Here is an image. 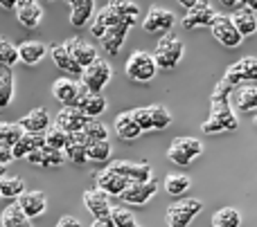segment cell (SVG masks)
Instances as JSON below:
<instances>
[{"mask_svg":"<svg viewBox=\"0 0 257 227\" xmlns=\"http://www.w3.org/2000/svg\"><path fill=\"white\" fill-rule=\"evenodd\" d=\"M120 22H124L120 16H117L115 12H113L108 4H104L102 9H99L97 14H95V20H93V27H90V32H93L95 38H102L104 34H106L111 27L120 25Z\"/></svg>","mask_w":257,"mask_h":227,"instance_id":"cell-23","label":"cell"},{"mask_svg":"<svg viewBox=\"0 0 257 227\" xmlns=\"http://www.w3.org/2000/svg\"><path fill=\"white\" fill-rule=\"evenodd\" d=\"M14 97V72L9 66H0V108L9 106Z\"/></svg>","mask_w":257,"mask_h":227,"instance_id":"cell-31","label":"cell"},{"mask_svg":"<svg viewBox=\"0 0 257 227\" xmlns=\"http://www.w3.org/2000/svg\"><path fill=\"white\" fill-rule=\"evenodd\" d=\"M111 76H113L111 63L104 61V58H97L93 66L81 72V86H84L88 92H102V90L106 88V84L111 81Z\"/></svg>","mask_w":257,"mask_h":227,"instance_id":"cell-6","label":"cell"},{"mask_svg":"<svg viewBox=\"0 0 257 227\" xmlns=\"http://www.w3.org/2000/svg\"><path fill=\"white\" fill-rule=\"evenodd\" d=\"M88 120L90 117H86L77 106H63L59 110L57 120H54V126H59L66 133H81L88 124Z\"/></svg>","mask_w":257,"mask_h":227,"instance_id":"cell-12","label":"cell"},{"mask_svg":"<svg viewBox=\"0 0 257 227\" xmlns=\"http://www.w3.org/2000/svg\"><path fill=\"white\" fill-rule=\"evenodd\" d=\"M0 198H3V196H0Z\"/></svg>","mask_w":257,"mask_h":227,"instance_id":"cell-58","label":"cell"},{"mask_svg":"<svg viewBox=\"0 0 257 227\" xmlns=\"http://www.w3.org/2000/svg\"><path fill=\"white\" fill-rule=\"evenodd\" d=\"M57 227H81V223L75 218V216H61V218H59V223H57Z\"/></svg>","mask_w":257,"mask_h":227,"instance_id":"cell-47","label":"cell"},{"mask_svg":"<svg viewBox=\"0 0 257 227\" xmlns=\"http://www.w3.org/2000/svg\"><path fill=\"white\" fill-rule=\"evenodd\" d=\"M63 48L68 50V52L72 54V58H75L77 63H79L81 68H90L95 61H97V50L93 48L90 43H86L84 38H79V36H75V38H68L66 43H63Z\"/></svg>","mask_w":257,"mask_h":227,"instance_id":"cell-16","label":"cell"},{"mask_svg":"<svg viewBox=\"0 0 257 227\" xmlns=\"http://www.w3.org/2000/svg\"><path fill=\"white\" fill-rule=\"evenodd\" d=\"M226 7H241V0H221Z\"/></svg>","mask_w":257,"mask_h":227,"instance_id":"cell-53","label":"cell"},{"mask_svg":"<svg viewBox=\"0 0 257 227\" xmlns=\"http://www.w3.org/2000/svg\"><path fill=\"white\" fill-rule=\"evenodd\" d=\"M25 135V128L21 126V122H3L0 124V142L5 146H16V142Z\"/></svg>","mask_w":257,"mask_h":227,"instance_id":"cell-35","label":"cell"},{"mask_svg":"<svg viewBox=\"0 0 257 227\" xmlns=\"http://www.w3.org/2000/svg\"><path fill=\"white\" fill-rule=\"evenodd\" d=\"M90 227H115V225H113V218H95V223Z\"/></svg>","mask_w":257,"mask_h":227,"instance_id":"cell-49","label":"cell"},{"mask_svg":"<svg viewBox=\"0 0 257 227\" xmlns=\"http://www.w3.org/2000/svg\"><path fill=\"white\" fill-rule=\"evenodd\" d=\"M183 52H185L183 40L176 38L174 34H165L163 38L158 40V45H156V52H154L156 66H158L160 70H172L183 58Z\"/></svg>","mask_w":257,"mask_h":227,"instance_id":"cell-3","label":"cell"},{"mask_svg":"<svg viewBox=\"0 0 257 227\" xmlns=\"http://www.w3.org/2000/svg\"><path fill=\"white\" fill-rule=\"evenodd\" d=\"M111 166L115 174L124 176L128 182H149V180H154L151 176H154V171H151V164H147V162H140V164H136V162H124V160H117V162H111Z\"/></svg>","mask_w":257,"mask_h":227,"instance_id":"cell-15","label":"cell"},{"mask_svg":"<svg viewBox=\"0 0 257 227\" xmlns=\"http://www.w3.org/2000/svg\"><path fill=\"white\" fill-rule=\"evenodd\" d=\"M16 205L21 207L30 218H39V216H43L45 210H48V198L41 192H23L21 196L16 198Z\"/></svg>","mask_w":257,"mask_h":227,"instance_id":"cell-20","label":"cell"},{"mask_svg":"<svg viewBox=\"0 0 257 227\" xmlns=\"http://www.w3.org/2000/svg\"><path fill=\"white\" fill-rule=\"evenodd\" d=\"M115 133H117V138L124 140V142H131V140H136V138H140L142 135L140 126L136 124L131 110L120 112V115L115 117Z\"/></svg>","mask_w":257,"mask_h":227,"instance_id":"cell-28","label":"cell"},{"mask_svg":"<svg viewBox=\"0 0 257 227\" xmlns=\"http://www.w3.org/2000/svg\"><path fill=\"white\" fill-rule=\"evenodd\" d=\"M68 4H70V9H75V7H79V4H84L86 0H66Z\"/></svg>","mask_w":257,"mask_h":227,"instance_id":"cell-54","label":"cell"},{"mask_svg":"<svg viewBox=\"0 0 257 227\" xmlns=\"http://www.w3.org/2000/svg\"><path fill=\"white\" fill-rule=\"evenodd\" d=\"M235 106L241 112H257V88L235 90Z\"/></svg>","mask_w":257,"mask_h":227,"instance_id":"cell-34","label":"cell"},{"mask_svg":"<svg viewBox=\"0 0 257 227\" xmlns=\"http://www.w3.org/2000/svg\"><path fill=\"white\" fill-rule=\"evenodd\" d=\"M199 2H203V0H178V4H181V7H185L187 12H190L192 7H196Z\"/></svg>","mask_w":257,"mask_h":227,"instance_id":"cell-51","label":"cell"},{"mask_svg":"<svg viewBox=\"0 0 257 227\" xmlns=\"http://www.w3.org/2000/svg\"><path fill=\"white\" fill-rule=\"evenodd\" d=\"M66 162V153L59 151V148L52 146H43L41 148V166L50 169V166H61Z\"/></svg>","mask_w":257,"mask_h":227,"instance_id":"cell-41","label":"cell"},{"mask_svg":"<svg viewBox=\"0 0 257 227\" xmlns=\"http://www.w3.org/2000/svg\"><path fill=\"white\" fill-rule=\"evenodd\" d=\"M81 90H84V86L77 84L70 76H61V79H57L52 84L54 99H57L59 104H63V106H77V102H79V97H81Z\"/></svg>","mask_w":257,"mask_h":227,"instance_id":"cell-11","label":"cell"},{"mask_svg":"<svg viewBox=\"0 0 257 227\" xmlns=\"http://www.w3.org/2000/svg\"><path fill=\"white\" fill-rule=\"evenodd\" d=\"M241 9H248V12L257 14V0H241Z\"/></svg>","mask_w":257,"mask_h":227,"instance_id":"cell-50","label":"cell"},{"mask_svg":"<svg viewBox=\"0 0 257 227\" xmlns=\"http://www.w3.org/2000/svg\"><path fill=\"white\" fill-rule=\"evenodd\" d=\"M219 14L212 9V4L208 2V0H203V2H199L196 7H192L190 12L183 16V27L185 30H196V27H212L214 18H217Z\"/></svg>","mask_w":257,"mask_h":227,"instance_id":"cell-14","label":"cell"},{"mask_svg":"<svg viewBox=\"0 0 257 227\" xmlns=\"http://www.w3.org/2000/svg\"><path fill=\"white\" fill-rule=\"evenodd\" d=\"M131 22H120V25H115V27H111V30L106 32V34L102 36V45H104V50H106L108 54H117L120 52V48L124 45V38H126V34H128V30H131Z\"/></svg>","mask_w":257,"mask_h":227,"instance_id":"cell-25","label":"cell"},{"mask_svg":"<svg viewBox=\"0 0 257 227\" xmlns=\"http://www.w3.org/2000/svg\"><path fill=\"white\" fill-rule=\"evenodd\" d=\"M131 112H133V120H136V124L140 126L142 133H147V130H154V122H151L149 106H147V108H136V110H131Z\"/></svg>","mask_w":257,"mask_h":227,"instance_id":"cell-46","label":"cell"},{"mask_svg":"<svg viewBox=\"0 0 257 227\" xmlns=\"http://www.w3.org/2000/svg\"><path fill=\"white\" fill-rule=\"evenodd\" d=\"M108 158H111V144H108V140H90V144H88V160L106 162Z\"/></svg>","mask_w":257,"mask_h":227,"instance_id":"cell-39","label":"cell"},{"mask_svg":"<svg viewBox=\"0 0 257 227\" xmlns=\"http://www.w3.org/2000/svg\"><path fill=\"white\" fill-rule=\"evenodd\" d=\"M41 146H45V133H25L16 142V146H12V156H14V160L27 158L32 151H36Z\"/></svg>","mask_w":257,"mask_h":227,"instance_id":"cell-26","label":"cell"},{"mask_svg":"<svg viewBox=\"0 0 257 227\" xmlns=\"http://www.w3.org/2000/svg\"><path fill=\"white\" fill-rule=\"evenodd\" d=\"M210 30H212V36L223 45V48H230V50L239 48L241 40H244V36L237 32L232 18H228V16H217Z\"/></svg>","mask_w":257,"mask_h":227,"instance_id":"cell-8","label":"cell"},{"mask_svg":"<svg viewBox=\"0 0 257 227\" xmlns=\"http://www.w3.org/2000/svg\"><path fill=\"white\" fill-rule=\"evenodd\" d=\"M88 144H90V140L86 138L84 130L81 133H68V142H66V148H63L66 160L75 162V164L88 162Z\"/></svg>","mask_w":257,"mask_h":227,"instance_id":"cell-18","label":"cell"},{"mask_svg":"<svg viewBox=\"0 0 257 227\" xmlns=\"http://www.w3.org/2000/svg\"><path fill=\"white\" fill-rule=\"evenodd\" d=\"M48 48H50V54H52L54 66H57L59 70L68 72V74H72V76H81L84 68H81L75 58H72V54L68 52L63 45H48Z\"/></svg>","mask_w":257,"mask_h":227,"instance_id":"cell-22","label":"cell"},{"mask_svg":"<svg viewBox=\"0 0 257 227\" xmlns=\"http://www.w3.org/2000/svg\"><path fill=\"white\" fill-rule=\"evenodd\" d=\"M16 2H18V0H0V7H5V9H16Z\"/></svg>","mask_w":257,"mask_h":227,"instance_id":"cell-52","label":"cell"},{"mask_svg":"<svg viewBox=\"0 0 257 227\" xmlns=\"http://www.w3.org/2000/svg\"><path fill=\"white\" fill-rule=\"evenodd\" d=\"M95 14V0H86L84 4H79V7H75L70 12V25L72 27H84L86 22L93 18Z\"/></svg>","mask_w":257,"mask_h":227,"instance_id":"cell-38","label":"cell"},{"mask_svg":"<svg viewBox=\"0 0 257 227\" xmlns=\"http://www.w3.org/2000/svg\"><path fill=\"white\" fill-rule=\"evenodd\" d=\"M108 7H111L124 22H131V25L138 22V14H140V9H138V4L131 2V0H108Z\"/></svg>","mask_w":257,"mask_h":227,"instance_id":"cell-32","label":"cell"},{"mask_svg":"<svg viewBox=\"0 0 257 227\" xmlns=\"http://www.w3.org/2000/svg\"><path fill=\"white\" fill-rule=\"evenodd\" d=\"M16 61H21V58H18V48L9 43L5 36H0V66L12 68Z\"/></svg>","mask_w":257,"mask_h":227,"instance_id":"cell-44","label":"cell"},{"mask_svg":"<svg viewBox=\"0 0 257 227\" xmlns=\"http://www.w3.org/2000/svg\"><path fill=\"white\" fill-rule=\"evenodd\" d=\"M212 227H241V214L235 207H221L214 212Z\"/></svg>","mask_w":257,"mask_h":227,"instance_id":"cell-33","label":"cell"},{"mask_svg":"<svg viewBox=\"0 0 257 227\" xmlns=\"http://www.w3.org/2000/svg\"><path fill=\"white\" fill-rule=\"evenodd\" d=\"M190 187H192V180H190V176H185V174H169L167 178H165V192H167L169 196H181V194H185Z\"/></svg>","mask_w":257,"mask_h":227,"instance_id":"cell-36","label":"cell"},{"mask_svg":"<svg viewBox=\"0 0 257 227\" xmlns=\"http://www.w3.org/2000/svg\"><path fill=\"white\" fill-rule=\"evenodd\" d=\"M158 72V66H156L154 54L145 52V50H138L128 56L126 61V76L136 84H149L151 79Z\"/></svg>","mask_w":257,"mask_h":227,"instance_id":"cell-2","label":"cell"},{"mask_svg":"<svg viewBox=\"0 0 257 227\" xmlns=\"http://www.w3.org/2000/svg\"><path fill=\"white\" fill-rule=\"evenodd\" d=\"M41 148H43V146H41ZM41 148H36V151H32L30 156L25 158V160L30 162V164H36V166H41Z\"/></svg>","mask_w":257,"mask_h":227,"instance_id":"cell-48","label":"cell"},{"mask_svg":"<svg viewBox=\"0 0 257 227\" xmlns=\"http://www.w3.org/2000/svg\"><path fill=\"white\" fill-rule=\"evenodd\" d=\"M232 92H235V88H232L230 84H226L223 79L217 84L212 97H210V117L201 124V130H203L205 135L232 133V130H237L239 122H237V115L230 104Z\"/></svg>","mask_w":257,"mask_h":227,"instance_id":"cell-1","label":"cell"},{"mask_svg":"<svg viewBox=\"0 0 257 227\" xmlns=\"http://www.w3.org/2000/svg\"><path fill=\"white\" fill-rule=\"evenodd\" d=\"M201 210H203V202L201 200H196V198H185V200H178L167 207L165 220H167L169 227H190L192 220L201 214Z\"/></svg>","mask_w":257,"mask_h":227,"instance_id":"cell-4","label":"cell"},{"mask_svg":"<svg viewBox=\"0 0 257 227\" xmlns=\"http://www.w3.org/2000/svg\"><path fill=\"white\" fill-rule=\"evenodd\" d=\"M95 184H97L99 192L108 194V196H117V198H120V194L124 192L131 182H128L124 176L115 174L111 166H106V169H102V171H97V174H95Z\"/></svg>","mask_w":257,"mask_h":227,"instance_id":"cell-13","label":"cell"},{"mask_svg":"<svg viewBox=\"0 0 257 227\" xmlns=\"http://www.w3.org/2000/svg\"><path fill=\"white\" fill-rule=\"evenodd\" d=\"M203 153V144L196 138H176L167 148V158L178 166H187Z\"/></svg>","mask_w":257,"mask_h":227,"instance_id":"cell-5","label":"cell"},{"mask_svg":"<svg viewBox=\"0 0 257 227\" xmlns=\"http://www.w3.org/2000/svg\"><path fill=\"white\" fill-rule=\"evenodd\" d=\"M0 223H3V227H34L32 218L16 205V202L5 207L3 216H0Z\"/></svg>","mask_w":257,"mask_h":227,"instance_id":"cell-29","label":"cell"},{"mask_svg":"<svg viewBox=\"0 0 257 227\" xmlns=\"http://www.w3.org/2000/svg\"><path fill=\"white\" fill-rule=\"evenodd\" d=\"M16 18L23 27L34 30L39 22L43 20V9H41L39 0H18L16 2Z\"/></svg>","mask_w":257,"mask_h":227,"instance_id":"cell-19","label":"cell"},{"mask_svg":"<svg viewBox=\"0 0 257 227\" xmlns=\"http://www.w3.org/2000/svg\"><path fill=\"white\" fill-rule=\"evenodd\" d=\"M50 52V48L41 40H25V43L18 45V58H21L25 66H36V63L43 61V56Z\"/></svg>","mask_w":257,"mask_h":227,"instance_id":"cell-24","label":"cell"},{"mask_svg":"<svg viewBox=\"0 0 257 227\" xmlns=\"http://www.w3.org/2000/svg\"><path fill=\"white\" fill-rule=\"evenodd\" d=\"M149 110H151V122H154V130H165L172 124V112L163 104H154V106H149Z\"/></svg>","mask_w":257,"mask_h":227,"instance_id":"cell-40","label":"cell"},{"mask_svg":"<svg viewBox=\"0 0 257 227\" xmlns=\"http://www.w3.org/2000/svg\"><path fill=\"white\" fill-rule=\"evenodd\" d=\"M255 124H257V117H255Z\"/></svg>","mask_w":257,"mask_h":227,"instance_id":"cell-57","label":"cell"},{"mask_svg":"<svg viewBox=\"0 0 257 227\" xmlns=\"http://www.w3.org/2000/svg\"><path fill=\"white\" fill-rule=\"evenodd\" d=\"M66 142H68V133L61 130L59 126H50V128L45 130V146H52V148L63 151V148H66Z\"/></svg>","mask_w":257,"mask_h":227,"instance_id":"cell-42","label":"cell"},{"mask_svg":"<svg viewBox=\"0 0 257 227\" xmlns=\"http://www.w3.org/2000/svg\"><path fill=\"white\" fill-rule=\"evenodd\" d=\"M176 18L169 9H163V7H151L147 18L142 20V30L147 34H167L169 30L174 27Z\"/></svg>","mask_w":257,"mask_h":227,"instance_id":"cell-10","label":"cell"},{"mask_svg":"<svg viewBox=\"0 0 257 227\" xmlns=\"http://www.w3.org/2000/svg\"><path fill=\"white\" fill-rule=\"evenodd\" d=\"M21 126L25 133H45L50 128V115L45 108H34L21 120Z\"/></svg>","mask_w":257,"mask_h":227,"instance_id":"cell-27","label":"cell"},{"mask_svg":"<svg viewBox=\"0 0 257 227\" xmlns=\"http://www.w3.org/2000/svg\"><path fill=\"white\" fill-rule=\"evenodd\" d=\"M43 2H52V0H43Z\"/></svg>","mask_w":257,"mask_h":227,"instance_id":"cell-56","label":"cell"},{"mask_svg":"<svg viewBox=\"0 0 257 227\" xmlns=\"http://www.w3.org/2000/svg\"><path fill=\"white\" fill-rule=\"evenodd\" d=\"M232 22H235L237 32H239L241 36H253L257 32V16L253 12H248V9H239V12L232 16Z\"/></svg>","mask_w":257,"mask_h":227,"instance_id":"cell-30","label":"cell"},{"mask_svg":"<svg viewBox=\"0 0 257 227\" xmlns=\"http://www.w3.org/2000/svg\"><path fill=\"white\" fill-rule=\"evenodd\" d=\"M111 218H113V225L115 227H142L136 220V216H133L126 207H113Z\"/></svg>","mask_w":257,"mask_h":227,"instance_id":"cell-43","label":"cell"},{"mask_svg":"<svg viewBox=\"0 0 257 227\" xmlns=\"http://www.w3.org/2000/svg\"><path fill=\"white\" fill-rule=\"evenodd\" d=\"M23 192H25V182L21 178H16V176H3L0 178V196L3 198L16 200Z\"/></svg>","mask_w":257,"mask_h":227,"instance_id":"cell-37","label":"cell"},{"mask_svg":"<svg viewBox=\"0 0 257 227\" xmlns=\"http://www.w3.org/2000/svg\"><path fill=\"white\" fill-rule=\"evenodd\" d=\"M5 171H7V164H0V178L5 176Z\"/></svg>","mask_w":257,"mask_h":227,"instance_id":"cell-55","label":"cell"},{"mask_svg":"<svg viewBox=\"0 0 257 227\" xmlns=\"http://www.w3.org/2000/svg\"><path fill=\"white\" fill-rule=\"evenodd\" d=\"M77 108L84 112L90 120H97L104 110H106V99H104L102 92H88V90H81V97L77 102Z\"/></svg>","mask_w":257,"mask_h":227,"instance_id":"cell-21","label":"cell"},{"mask_svg":"<svg viewBox=\"0 0 257 227\" xmlns=\"http://www.w3.org/2000/svg\"><path fill=\"white\" fill-rule=\"evenodd\" d=\"M158 192V182L156 180H149V182H131L124 192L120 194V200L126 202V205H147L151 198Z\"/></svg>","mask_w":257,"mask_h":227,"instance_id":"cell-9","label":"cell"},{"mask_svg":"<svg viewBox=\"0 0 257 227\" xmlns=\"http://www.w3.org/2000/svg\"><path fill=\"white\" fill-rule=\"evenodd\" d=\"M223 81L230 84L235 90L241 84H257V58L246 56L241 61L232 63L226 70V74H223Z\"/></svg>","mask_w":257,"mask_h":227,"instance_id":"cell-7","label":"cell"},{"mask_svg":"<svg viewBox=\"0 0 257 227\" xmlns=\"http://www.w3.org/2000/svg\"><path fill=\"white\" fill-rule=\"evenodd\" d=\"M84 205L88 207V212L95 216V218H111V212H113L111 196L99 192L97 187L88 189V192L84 194Z\"/></svg>","mask_w":257,"mask_h":227,"instance_id":"cell-17","label":"cell"},{"mask_svg":"<svg viewBox=\"0 0 257 227\" xmlns=\"http://www.w3.org/2000/svg\"><path fill=\"white\" fill-rule=\"evenodd\" d=\"M84 133H86V138H88V140H108L106 126H104L102 122H97V120H88Z\"/></svg>","mask_w":257,"mask_h":227,"instance_id":"cell-45","label":"cell"}]
</instances>
